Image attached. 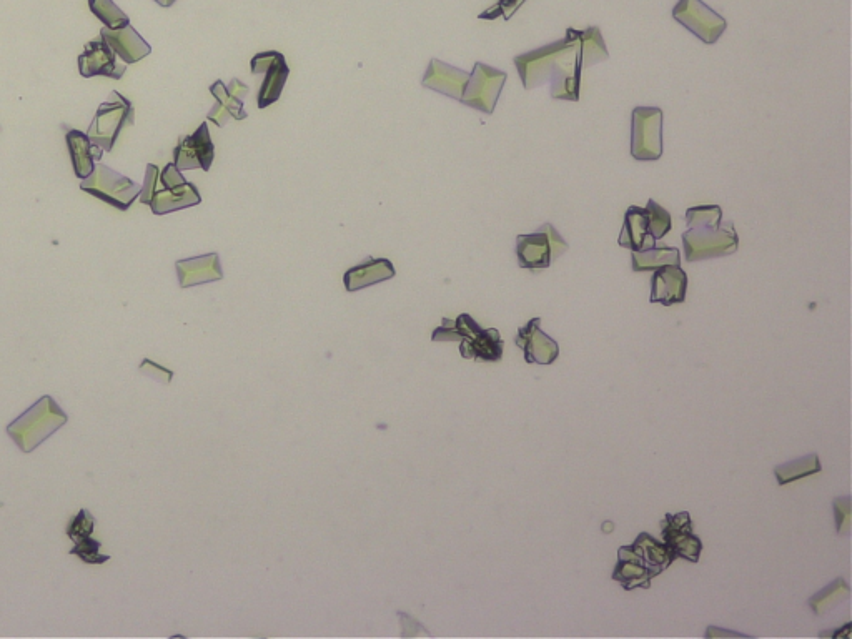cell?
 I'll return each mask as SVG.
<instances>
[{
  "mask_svg": "<svg viewBox=\"0 0 852 639\" xmlns=\"http://www.w3.org/2000/svg\"><path fill=\"white\" fill-rule=\"evenodd\" d=\"M213 159H215V147H213L207 122L200 125L194 134L182 137L174 150V164L180 172L195 169L209 172Z\"/></svg>",
  "mask_w": 852,
  "mask_h": 639,
  "instance_id": "9a60e30c",
  "label": "cell"
},
{
  "mask_svg": "<svg viewBox=\"0 0 852 639\" xmlns=\"http://www.w3.org/2000/svg\"><path fill=\"white\" fill-rule=\"evenodd\" d=\"M723 209L718 205H698L686 210L689 230L683 233L684 257L688 262L728 257L739 247L733 223L721 225Z\"/></svg>",
  "mask_w": 852,
  "mask_h": 639,
  "instance_id": "7a4b0ae2",
  "label": "cell"
},
{
  "mask_svg": "<svg viewBox=\"0 0 852 639\" xmlns=\"http://www.w3.org/2000/svg\"><path fill=\"white\" fill-rule=\"evenodd\" d=\"M849 596V586L843 578L833 581L831 585L826 586L823 591H819L818 595L813 596L809 601V606L813 608L818 615H823L824 611H829L834 606L839 605L841 601L846 600Z\"/></svg>",
  "mask_w": 852,
  "mask_h": 639,
  "instance_id": "83f0119b",
  "label": "cell"
},
{
  "mask_svg": "<svg viewBox=\"0 0 852 639\" xmlns=\"http://www.w3.org/2000/svg\"><path fill=\"white\" fill-rule=\"evenodd\" d=\"M157 4L162 5V7H170V5L175 4V0H155Z\"/></svg>",
  "mask_w": 852,
  "mask_h": 639,
  "instance_id": "d590c367",
  "label": "cell"
},
{
  "mask_svg": "<svg viewBox=\"0 0 852 639\" xmlns=\"http://www.w3.org/2000/svg\"><path fill=\"white\" fill-rule=\"evenodd\" d=\"M679 263H681L679 250L674 247L643 248L631 255L633 272H654L666 265H679Z\"/></svg>",
  "mask_w": 852,
  "mask_h": 639,
  "instance_id": "484cf974",
  "label": "cell"
},
{
  "mask_svg": "<svg viewBox=\"0 0 852 639\" xmlns=\"http://www.w3.org/2000/svg\"><path fill=\"white\" fill-rule=\"evenodd\" d=\"M526 0H498L493 7L485 10L483 14L478 15L481 20H495L498 17H503L505 20H510L516 14V10L520 9L521 5L525 4Z\"/></svg>",
  "mask_w": 852,
  "mask_h": 639,
  "instance_id": "d6a6232c",
  "label": "cell"
},
{
  "mask_svg": "<svg viewBox=\"0 0 852 639\" xmlns=\"http://www.w3.org/2000/svg\"><path fill=\"white\" fill-rule=\"evenodd\" d=\"M823 470V466L819 463V456L816 453L799 458V460L789 461L784 465H779L774 468V475L778 478L779 485H786L791 481L801 480L806 476L816 475Z\"/></svg>",
  "mask_w": 852,
  "mask_h": 639,
  "instance_id": "4316f807",
  "label": "cell"
},
{
  "mask_svg": "<svg viewBox=\"0 0 852 639\" xmlns=\"http://www.w3.org/2000/svg\"><path fill=\"white\" fill-rule=\"evenodd\" d=\"M686 290H688V275L684 273L683 268L679 265H666L654 270L649 302L671 307L686 300Z\"/></svg>",
  "mask_w": 852,
  "mask_h": 639,
  "instance_id": "ac0fdd59",
  "label": "cell"
},
{
  "mask_svg": "<svg viewBox=\"0 0 852 639\" xmlns=\"http://www.w3.org/2000/svg\"><path fill=\"white\" fill-rule=\"evenodd\" d=\"M210 94L215 97L217 104L210 110L207 119L212 120L217 127H225L228 120H245L247 112L243 109V102L237 99L235 95L230 94L227 90V85L223 84L222 80H217L210 85Z\"/></svg>",
  "mask_w": 852,
  "mask_h": 639,
  "instance_id": "d4e9b609",
  "label": "cell"
},
{
  "mask_svg": "<svg viewBox=\"0 0 852 639\" xmlns=\"http://www.w3.org/2000/svg\"><path fill=\"white\" fill-rule=\"evenodd\" d=\"M100 37L109 44L115 55H119L120 59L124 60L125 64H135L152 52V47L130 24L115 30L104 27L100 30Z\"/></svg>",
  "mask_w": 852,
  "mask_h": 639,
  "instance_id": "44dd1931",
  "label": "cell"
},
{
  "mask_svg": "<svg viewBox=\"0 0 852 639\" xmlns=\"http://www.w3.org/2000/svg\"><path fill=\"white\" fill-rule=\"evenodd\" d=\"M140 202L149 205L155 215H167V213L199 205L202 197L197 187L189 184L172 162L165 165L164 170H160L154 164L147 165Z\"/></svg>",
  "mask_w": 852,
  "mask_h": 639,
  "instance_id": "277c9868",
  "label": "cell"
},
{
  "mask_svg": "<svg viewBox=\"0 0 852 639\" xmlns=\"http://www.w3.org/2000/svg\"><path fill=\"white\" fill-rule=\"evenodd\" d=\"M125 69L127 67L119 65L114 50L102 37L85 45L84 52L79 55V72L85 79L107 77L119 80L125 74Z\"/></svg>",
  "mask_w": 852,
  "mask_h": 639,
  "instance_id": "2e32d148",
  "label": "cell"
},
{
  "mask_svg": "<svg viewBox=\"0 0 852 639\" xmlns=\"http://www.w3.org/2000/svg\"><path fill=\"white\" fill-rule=\"evenodd\" d=\"M570 248L565 238L551 223L541 225L535 233L516 237V257L521 268L543 270Z\"/></svg>",
  "mask_w": 852,
  "mask_h": 639,
  "instance_id": "9c48e42d",
  "label": "cell"
},
{
  "mask_svg": "<svg viewBox=\"0 0 852 639\" xmlns=\"http://www.w3.org/2000/svg\"><path fill=\"white\" fill-rule=\"evenodd\" d=\"M179 285L182 288L197 287L204 283L222 280V263L218 253H209L202 257L187 258L175 263Z\"/></svg>",
  "mask_w": 852,
  "mask_h": 639,
  "instance_id": "ffe728a7",
  "label": "cell"
},
{
  "mask_svg": "<svg viewBox=\"0 0 852 639\" xmlns=\"http://www.w3.org/2000/svg\"><path fill=\"white\" fill-rule=\"evenodd\" d=\"M80 190H84L95 199L102 200L105 204L112 205L120 212H125L139 197L142 187L107 165L95 164L94 172L87 179L82 180Z\"/></svg>",
  "mask_w": 852,
  "mask_h": 639,
  "instance_id": "ba28073f",
  "label": "cell"
},
{
  "mask_svg": "<svg viewBox=\"0 0 852 639\" xmlns=\"http://www.w3.org/2000/svg\"><path fill=\"white\" fill-rule=\"evenodd\" d=\"M227 90L228 92H230V94L235 95L237 99L242 100V102L243 100L247 99L248 87L247 85L243 84V82H240V80L238 79H233L232 82L227 85Z\"/></svg>",
  "mask_w": 852,
  "mask_h": 639,
  "instance_id": "e575fe53",
  "label": "cell"
},
{
  "mask_svg": "<svg viewBox=\"0 0 852 639\" xmlns=\"http://www.w3.org/2000/svg\"><path fill=\"white\" fill-rule=\"evenodd\" d=\"M65 140H67V149H69L75 175L79 179H87L94 172L95 160L102 159L104 150L92 144L89 135L80 130H67Z\"/></svg>",
  "mask_w": 852,
  "mask_h": 639,
  "instance_id": "603a6c76",
  "label": "cell"
},
{
  "mask_svg": "<svg viewBox=\"0 0 852 639\" xmlns=\"http://www.w3.org/2000/svg\"><path fill=\"white\" fill-rule=\"evenodd\" d=\"M664 545L668 546L676 558L698 563L703 551V541L693 533V523L688 511L676 515H666L661 521Z\"/></svg>",
  "mask_w": 852,
  "mask_h": 639,
  "instance_id": "5bb4252c",
  "label": "cell"
},
{
  "mask_svg": "<svg viewBox=\"0 0 852 639\" xmlns=\"http://www.w3.org/2000/svg\"><path fill=\"white\" fill-rule=\"evenodd\" d=\"M250 70L253 75H265L258 89L257 104L258 109H267L268 105L275 104L280 99L283 87L287 84L290 74L287 60L277 50L260 52L250 62Z\"/></svg>",
  "mask_w": 852,
  "mask_h": 639,
  "instance_id": "4fadbf2b",
  "label": "cell"
},
{
  "mask_svg": "<svg viewBox=\"0 0 852 639\" xmlns=\"http://www.w3.org/2000/svg\"><path fill=\"white\" fill-rule=\"evenodd\" d=\"M631 155L639 162H654L663 155V110L636 107L631 117Z\"/></svg>",
  "mask_w": 852,
  "mask_h": 639,
  "instance_id": "30bf717a",
  "label": "cell"
},
{
  "mask_svg": "<svg viewBox=\"0 0 852 639\" xmlns=\"http://www.w3.org/2000/svg\"><path fill=\"white\" fill-rule=\"evenodd\" d=\"M608 59V49L598 27L566 30L565 39L515 57L516 69L526 90L545 82L551 84V97L580 100L581 70Z\"/></svg>",
  "mask_w": 852,
  "mask_h": 639,
  "instance_id": "6da1fadb",
  "label": "cell"
},
{
  "mask_svg": "<svg viewBox=\"0 0 852 639\" xmlns=\"http://www.w3.org/2000/svg\"><path fill=\"white\" fill-rule=\"evenodd\" d=\"M433 342H460L461 357L476 362H500L503 340L496 328H481L468 313L455 320L443 318L440 327L431 335Z\"/></svg>",
  "mask_w": 852,
  "mask_h": 639,
  "instance_id": "5b68a950",
  "label": "cell"
},
{
  "mask_svg": "<svg viewBox=\"0 0 852 639\" xmlns=\"http://www.w3.org/2000/svg\"><path fill=\"white\" fill-rule=\"evenodd\" d=\"M649 228H648V212L643 207H630L625 213V223L621 230L618 243L620 247L628 248L631 252H638L643 248H649L648 243ZM653 240V238H651Z\"/></svg>",
  "mask_w": 852,
  "mask_h": 639,
  "instance_id": "cb8c5ba5",
  "label": "cell"
},
{
  "mask_svg": "<svg viewBox=\"0 0 852 639\" xmlns=\"http://www.w3.org/2000/svg\"><path fill=\"white\" fill-rule=\"evenodd\" d=\"M134 120V105L127 97L114 90L110 95L109 102L100 104L89 130H87V135L92 140V144L97 145L104 152H112L115 142L119 139L120 132L127 125H134Z\"/></svg>",
  "mask_w": 852,
  "mask_h": 639,
  "instance_id": "52a82bcc",
  "label": "cell"
},
{
  "mask_svg": "<svg viewBox=\"0 0 852 639\" xmlns=\"http://www.w3.org/2000/svg\"><path fill=\"white\" fill-rule=\"evenodd\" d=\"M834 513H836L838 533L848 535L849 530H851V498L849 496L836 498L834 500Z\"/></svg>",
  "mask_w": 852,
  "mask_h": 639,
  "instance_id": "836d02e7",
  "label": "cell"
},
{
  "mask_svg": "<svg viewBox=\"0 0 852 639\" xmlns=\"http://www.w3.org/2000/svg\"><path fill=\"white\" fill-rule=\"evenodd\" d=\"M674 560L676 556L668 546L654 540L649 533H641L633 545L621 546L618 551L613 580L621 583L628 591L635 588L648 590L651 580L668 570Z\"/></svg>",
  "mask_w": 852,
  "mask_h": 639,
  "instance_id": "3957f363",
  "label": "cell"
},
{
  "mask_svg": "<svg viewBox=\"0 0 852 639\" xmlns=\"http://www.w3.org/2000/svg\"><path fill=\"white\" fill-rule=\"evenodd\" d=\"M644 209L648 212L649 237L653 238L654 242L661 240L666 233L671 232L673 222H671V213L668 210L656 204L653 199L649 200Z\"/></svg>",
  "mask_w": 852,
  "mask_h": 639,
  "instance_id": "f546056e",
  "label": "cell"
},
{
  "mask_svg": "<svg viewBox=\"0 0 852 639\" xmlns=\"http://www.w3.org/2000/svg\"><path fill=\"white\" fill-rule=\"evenodd\" d=\"M100 546H102L100 541L92 540L89 536L85 540L77 541L74 548L70 550V555L79 556L85 565H105L110 560V556L100 555Z\"/></svg>",
  "mask_w": 852,
  "mask_h": 639,
  "instance_id": "4dcf8cb0",
  "label": "cell"
},
{
  "mask_svg": "<svg viewBox=\"0 0 852 639\" xmlns=\"http://www.w3.org/2000/svg\"><path fill=\"white\" fill-rule=\"evenodd\" d=\"M395 267L388 258L368 257L357 267L350 268L343 275V283L347 292H358L363 288L372 287L395 277Z\"/></svg>",
  "mask_w": 852,
  "mask_h": 639,
  "instance_id": "7402d4cb",
  "label": "cell"
},
{
  "mask_svg": "<svg viewBox=\"0 0 852 639\" xmlns=\"http://www.w3.org/2000/svg\"><path fill=\"white\" fill-rule=\"evenodd\" d=\"M67 422V413L55 403L54 398L42 397L7 425V435L24 453H32Z\"/></svg>",
  "mask_w": 852,
  "mask_h": 639,
  "instance_id": "8992f818",
  "label": "cell"
},
{
  "mask_svg": "<svg viewBox=\"0 0 852 639\" xmlns=\"http://www.w3.org/2000/svg\"><path fill=\"white\" fill-rule=\"evenodd\" d=\"M468 79H470V74L465 70L456 69L453 65L433 59L428 64L422 85L425 89L446 95L450 99L461 100Z\"/></svg>",
  "mask_w": 852,
  "mask_h": 639,
  "instance_id": "d6986e66",
  "label": "cell"
},
{
  "mask_svg": "<svg viewBox=\"0 0 852 639\" xmlns=\"http://www.w3.org/2000/svg\"><path fill=\"white\" fill-rule=\"evenodd\" d=\"M94 528V516L90 515V511L80 510L79 513L70 520L69 526H67V536H69L70 540L74 541V543H77V541L89 538V536L94 533Z\"/></svg>",
  "mask_w": 852,
  "mask_h": 639,
  "instance_id": "1f68e13d",
  "label": "cell"
},
{
  "mask_svg": "<svg viewBox=\"0 0 852 639\" xmlns=\"http://www.w3.org/2000/svg\"><path fill=\"white\" fill-rule=\"evenodd\" d=\"M89 7L107 29H122L130 24L129 15L114 4V0H89Z\"/></svg>",
  "mask_w": 852,
  "mask_h": 639,
  "instance_id": "f1b7e54d",
  "label": "cell"
},
{
  "mask_svg": "<svg viewBox=\"0 0 852 639\" xmlns=\"http://www.w3.org/2000/svg\"><path fill=\"white\" fill-rule=\"evenodd\" d=\"M506 77L508 75L503 70H496L490 65L476 62L461 97V104L480 110L483 114H493L496 102L500 99L501 90L505 87Z\"/></svg>",
  "mask_w": 852,
  "mask_h": 639,
  "instance_id": "8fae6325",
  "label": "cell"
},
{
  "mask_svg": "<svg viewBox=\"0 0 852 639\" xmlns=\"http://www.w3.org/2000/svg\"><path fill=\"white\" fill-rule=\"evenodd\" d=\"M673 17L684 29L708 45L716 44L728 27L726 19L704 4L703 0H679L673 9Z\"/></svg>",
  "mask_w": 852,
  "mask_h": 639,
  "instance_id": "7c38bea8",
  "label": "cell"
},
{
  "mask_svg": "<svg viewBox=\"0 0 852 639\" xmlns=\"http://www.w3.org/2000/svg\"><path fill=\"white\" fill-rule=\"evenodd\" d=\"M516 345L523 350L528 363L551 365L560 355L558 343L541 330V318H533L520 328L516 335Z\"/></svg>",
  "mask_w": 852,
  "mask_h": 639,
  "instance_id": "e0dca14e",
  "label": "cell"
}]
</instances>
